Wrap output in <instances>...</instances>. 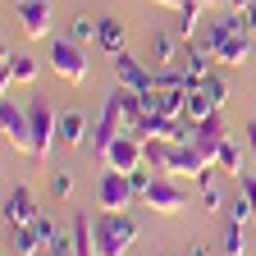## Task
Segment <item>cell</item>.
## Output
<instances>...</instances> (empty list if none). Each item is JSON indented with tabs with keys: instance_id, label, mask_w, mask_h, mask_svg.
<instances>
[{
	"instance_id": "6da1fadb",
	"label": "cell",
	"mask_w": 256,
	"mask_h": 256,
	"mask_svg": "<svg viewBox=\"0 0 256 256\" xmlns=\"http://www.w3.org/2000/svg\"><path fill=\"white\" fill-rule=\"evenodd\" d=\"M215 64H229V69H238V64H247L252 60V37H247V23H242V14H234V10H224V18L220 23H210L206 32H202V42H197Z\"/></svg>"
},
{
	"instance_id": "7a4b0ae2",
	"label": "cell",
	"mask_w": 256,
	"mask_h": 256,
	"mask_svg": "<svg viewBox=\"0 0 256 256\" xmlns=\"http://www.w3.org/2000/svg\"><path fill=\"white\" fill-rule=\"evenodd\" d=\"M28 119H32V160L37 165H50V151H55V142H60V114L50 110V101L46 96H32L28 101Z\"/></svg>"
},
{
	"instance_id": "3957f363",
	"label": "cell",
	"mask_w": 256,
	"mask_h": 256,
	"mask_svg": "<svg viewBox=\"0 0 256 256\" xmlns=\"http://www.w3.org/2000/svg\"><path fill=\"white\" fill-rule=\"evenodd\" d=\"M133 242H138V220L128 210H119V215L101 210L96 215V252L101 256H128Z\"/></svg>"
},
{
	"instance_id": "277c9868",
	"label": "cell",
	"mask_w": 256,
	"mask_h": 256,
	"mask_svg": "<svg viewBox=\"0 0 256 256\" xmlns=\"http://www.w3.org/2000/svg\"><path fill=\"white\" fill-rule=\"evenodd\" d=\"M142 206H151L156 215H178L183 206H192V192L178 183V174H156V183L146 188Z\"/></svg>"
},
{
	"instance_id": "5b68a950",
	"label": "cell",
	"mask_w": 256,
	"mask_h": 256,
	"mask_svg": "<svg viewBox=\"0 0 256 256\" xmlns=\"http://www.w3.org/2000/svg\"><path fill=\"white\" fill-rule=\"evenodd\" d=\"M0 133H5V146L10 151H32V119L23 106L10 101V92H5V101H0Z\"/></svg>"
},
{
	"instance_id": "8992f818",
	"label": "cell",
	"mask_w": 256,
	"mask_h": 256,
	"mask_svg": "<svg viewBox=\"0 0 256 256\" xmlns=\"http://www.w3.org/2000/svg\"><path fill=\"white\" fill-rule=\"evenodd\" d=\"M14 14L28 42H46L50 28H55V5L50 0H14Z\"/></svg>"
},
{
	"instance_id": "52a82bcc",
	"label": "cell",
	"mask_w": 256,
	"mask_h": 256,
	"mask_svg": "<svg viewBox=\"0 0 256 256\" xmlns=\"http://www.w3.org/2000/svg\"><path fill=\"white\" fill-rule=\"evenodd\" d=\"M133 202H138L133 178L119 174V170H106V174H101V183H96V206L110 210V215H119V210H128Z\"/></svg>"
},
{
	"instance_id": "ba28073f",
	"label": "cell",
	"mask_w": 256,
	"mask_h": 256,
	"mask_svg": "<svg viewBox=\"0 0 256 256\" xmlns=\"http://www.w3.org/2000/svg\"><path fill=\"white\" fill-rule=\"evenodd\" d=\"M50 69L64 78V82H87V60H82V46L74 37H55L50 42Z\"/></svg>"
},
{
	"instance_id": "9c48e42d",
	"label": "cell",
	"mask_w": 256,
	"mask_h": 256,
	"mask_svg": "<svg viewBox=\"0 0 256 256\" xmlns=\"http://www.w3.org/2000/svg\"><path fill=\"white\" fill-rule=\"evenodd\" d=\"M101 165H106V170H119V174H133L138 165H146V151H142V138H138V133H119V138H114V142L106 146Z\"/></svg>"
},
{
	"instance_id": "30bf717a",
	"label": "cell",
	"mask_w": 256,
	"mask_h": 256,
	"mask_svg": "<svg viewBox=\"0 0 256 256\" xmlns=\"http://www.w3.org/2000/svg\"><path fill=\"white\" fill-rule=\"evenodd\" d=\"M110 60H114V82H119V87H133V92H151V87H156V69H151V64H142L138 55L119 50V55H110Z\"/></svg>"
},
{
	"instance_id": "8fae6325",
	"label": "cell",
	"mask_w": 256,
	"mask_h": 256,
	"mask_svg": "<svg viewBox=\"0 0 256 256\" xmlns=\"http://www.w3.org/2000/svg\"><path fill=\"white\" fill-rule=\"evenodd\" d=\"M0 215H5V229H18V224H32V220H37L42 206H37V197H32V188H10Z\"/></svg>"
},
{
	"instance_id": "7c38bea8",
	"label": "cell",
	"mask_w": 256,
	"mask_h": 256,
	"mask_svg": "<svg viewBox=\"0 0 256 256\" xmlns=\"http://www.w3.org/2000/svg\"><path fill=\"white\" fill-rule=\"evenodd\" d=\"M210 165V160L197 151V146H192V142H174L170 146V174H178V178H192V183H197V174Z\"/></svg>"
},
{
	"instance_id": "4fadbf2b",
	"label": "cell",
	"mask_w": 256,
	"mask_h": 256,
	"mask_svg": "<svg viewBox=\"0 0 256 256\" xmlns=\"http://www.w3.org/2000/svg\"><path fill=\"white\" fill-rule=\"evenodd\" d=\"M60 142L74 146V151L92 146V119L82 110H60Z\"/></svg>"
},
{
	"instance_id": "5bb4252c",
	"label": "cell",
	"mask_w": 256,
	"mask_h": 256,
	"mask_svg": "<svg viewBox=\"0 0 256 256\" xmlns=\"http://www.w3.org/2000/svg\"><path fill=\"white\" fill-rule=\"evenodd\" d=\"M220 114H224V110H220ZM220 114H210V119H202V124H192V146H197V151L210 160V165H215L220 142L229 138V133H224V119H220Z\"/></svg>"
},
{
	"instance_id": "9a60e30c",
	"label": "cell",
	"mask_w": 256,
	"mask_h": 256,
	"mask_svg": "<svg viewBox=\"0 0 256 256\" xmlns=\"http://www.w3.org/2000/svg\"><path fill=\"white\" fill-rule=\"evenodd\" d=\"M210 55L202 50V46H188L183 55H178V69H183V78H188V87H202L206 78H210Z\"/></svg>"
},
{
	"instance_id": "2e32d148",
	"label": "cell",
	"mask_w": 256,
	"mask_h": 256,
	"mask_svg": "<svg viewBox=\"0 0 256 256\" xmlns=\"http://www.w3.org/2000/svg\"><path fill=\"white\" fill-rule=\"evenodd\" d=\"M96 46H101L106 55L128 50V32H124V23H119V18H96Z\"/></svg>"
},
{
	"instance_id": "e0dca14e",
	"label": "cell",
	"mask_w": 256,
	"mask_h": 256,
	"mask_svg": "<svg viewBox=\"0 0 256 256\" xmlns=\"http://www.w3.org/2000/svg\"><path fill=\"white\" fill-rule=\"evenodd\" d=\"M69 238H74V256H101V252H96V220L78 215L69 224Z\"/></svg>"
},
{
	"instance_id": "ac0fdd59",
	"label": "cell",
	"mask_w": 256,
	"mask_h": 256,
	"mask_svg": "<svg viewBox=\"0 0 256 256\" xmlns=\"http://www.w3.org/2000/svg\"><path fill=\"white\" fill-rule=\"evenodd\" d=\"M178 37H174V32H156V37H151V64H156V69H170V64H178Z\"/></svg>"
},
{
	"instance_id": "d6986e66",
	"label": "cell",
	"mask_w": 256,
	"mask_h": 256,
	"mask_svg": "<svg viewBox=\"0 0 256 256\" xmlns=\"http://www.w3.org/2000/svg\"><path fill=\"white\" fill-rule=\"evenodd\" d=\"M215 165H220L224 174H229V178H242V174H247V160H242V146H238L234 138H224V142H220V151H215Z\"/></svg>"
},
{
	"instance_id": "ffe728a7",
	"label": "cell",
	"mask_w": 256,
	"mask_h": 256,
	"mask_svg": "<svg viewBox=\"0 0 256 256\" xmlns=\"http://www.w3.org/2000/svg\"><path fill=\"white\" fill-rule=\"evenodd\" d=\"M210 114H220V106L210 101V92L206 87H188V124H202Z\"/></svg>"
},
{
	"instance_id": "44dd1931",
	"label": "cell",
	"mask_w": 256,
	"mask_h": 256,
	"mask_svg": "<svg viewBox=\"0 0 256 256\" xmlns=\"http://www.w3.org/2000/svg\"><path fill=\"white\" fill-rule=\"evenodd\" d=\"M10 234H14V242H10L14 256H42V234L32 229V224H18V229H10Z\"/></svg>"
},
{
	"instance_id": "7402d4cb",
	"label": "cell",
	"mask_w": 256,
	"mask_h": 256,
	"mask_svg": "<svg viewBox=\"0 0 256 256\" xmlns=\"http://www.w3.org/2000/svg\"><path fill=\"white\" fill-rule=\"evenodd\" d=\"M242 229H247V224L224 220V234H220V252H224V256H247V238H242Z\"/></svg>"
},
{
	"instance_id": "603a6c76",
	"label": "cell",
	"mask_w": 256,
	"mask_h": 256,
	"mask_svg": "<svg viewBox=\"0 0 256 256\" xmlns=\"http://www.w3.org/2000/svg\"><path fill=\"white\" fill-rule=\"evenodd\" d=\"M202 10H206V0H188V5L178 10V37H192V32H197Z\"/></svg>"
},
{
	"instance_id": "cb8c5ba5",
	"label": "cell",
	"mask_w": 256,
	"mask_h": 256,
	"mask_svg": "<svg viewBox=\"0 0 256 256\" xmlns=\"http://www.w3.org/2000/svg\"><path fill=\"white\" fill-rule=\"evenodd\" d=\"M229 220H238V224H256V202L247 197V192L229 197Z\"/></svg>"
},
{
	"instance_id": "d4e9b609",
	"label": "cell",
	"mask_w": 256,
	"mask_h": 256,
	"mask_svg": "<svg viewBox=\"0 0 256 256\" xmlns=\"http://www.w3.org/2000/svg\"><path fill=\"white\" fill-rule=\"evenodd\" d=\"M69 37L82 46V42H96V18H87V14H74V23H69Z\"/></svg>"
},
{
	"instance_id": "484cf974",
	"label": "cell",
	"mask_w": 256,
	"mask_h": 256,
	"mask_svg": "<svg viewBox=\"0 0 256 256\" xmlns=\"http://www.w3.org/2000/svg\"><path fill=\"white\" fill-rule=\"evenodd\" d=\"M50 192H55V202H69L74 197V174L69 170H50Z\"/></svg>"
},
{
	"instance_id": "4316f807",
	"label": "cell",
	"mask_w": 256,
	"mask_h": 256,
	"mask_svg": "<svg viewBox=\"0 0 256 256\" xmlns=\"http://www.w3.org/2000/svg\"><path fill=\"white\" fill-rule=\"evenodd\" d=\"M32 229H37V234H42V242H46V247H50V242H60V238H64V234H60V224H55V220H50V215H46V210H42V215H37V220H32Z\"/></svg>"
},
{
	"instance_id": "83f0119b",
	"label": "cell",
	"mask_w": 256,
	"mask_h": 256,
	"mask_svg": "<svg viewBox=\"0 0 256 256\" xmlns=\"http://www.w3.org/2000/svg\"><path fill=\"white\" fill-rule=\"evenodd\" d=\"M202 87H206V92H210V101H215V106H220V110H224V106H229V82H224V78H220V74H210V78H206V82H202Z\"/></svg>"
},
{
	"instance_id": "f1b7e54d",
	"label": "cell",
	"mask_w": 256,
	"mask_h": 256,
	"mask_svg": "<svg viewBox=\"0 0 256 256\" xmlns=\"http://www.w3.org/2000/svg\"><path fill=\"white\" fill-rule=\"evenodd\" d=\"M128 178H133V192H138V202H142V197H146V188L156 183V170H151V165H138Z\"/></svg>"
},
{
	"instance_id": "f546056e",
	"label": "cell",
	"mask_w": 256,
	"mask_h": 256,
	"mask_svg": "<svg viewBox=\"0 0 256 256\" xmlns=\"http://www.w3.org/2000/svg\"><path fill=\"white\" fill-rule=\"evenodd\" d=\"M256 5V0H224V10H234V14H247Z\"/></svg>"
},
{
	"instance_id": "4dcf8cb0",
	"label": "cell",
	"mask_w": 256,
	"mask_h": 256,
	"mask_svg": "<svg viewBox=\"0 0 256 256\" xmlns=\"http://www.w3.org/2000/svg\"><path fill=\"white\" fill-rule=\"evenodd\" d=\"M242 23H247V37H252V42H256V5H252V10H247V14H242Z\"/></svg>"
},
{
	"instance_id": "1f68e13d",
	"label": "cell",
	"mask_w": 256,
	"mask_h": 256,
	"mask_svg": "<svg viewBox=\"0 0 256 256\" xmlns=\"http://www.w3.org/2000/svg\"><path fill=\"white\" fill-rule=\"evenodd\" d=\"M242 192H247V197L256 202V174H242Z\"/></svg>"
},
{
	"instance_id": "d6a6232c",
	"label": "cell",
	"mask_w": 256,
	"mask_h": 256,
	"mask_svg": "<svg viewBox=\"0 0 256 256\" xmlns=\"http://www.w3.org/2000/svg\"><path fill=\"white\" fill-rule=\"evenodd\" d=\"M247 151H252V160H256V124H247Z\"/></svg>"
},
{
	"instance_id": "836d02e7",
	"label": "cell",
	"mask_w": 256,
	"mask_h": 256,
	"mask_svg": "<svg viewBox=\"0 0 256 256\" xmlns=\"http://www.w3.org/2000/svg\"><path fill=\"white\" fill-rule=\"evenodd\" d=\"M156 5H165V10H183L188 0H156Z\"/></svg>"
},
{
	"instance_id": "e575fe53",
	"label": "cell",
	"mask_w": 256,
	"mask_h": 256,
	"mask_svg": "<svg viewBox=\"0 0 256 256\" xmlns=\"http://www.w3.org/2000/svg\"><path fill=\"white\" fill-rule=\"evenodd\" d=\"M188 256H210V252H206L202 242H192V247H188Z\"/></svg>"
},
{
	"instance_id": "d590c367",
	"label": "cell",
	"mask_w": 256,
	"mask_h": 256,
	"mask_svg": "<svg viewBox=\"0 0 256 256\" xmlns=\"http://www.w3.org/2000/svg\"><path fill=\"white\" fill-rule=\"evenodd\" d=\"M206 5H224V0H206Z\"/></svg>"
},
{
	"instance_id": "8d00e7d4",
	"label": "cell",
	"mask_w": 256,
	"mask_h": 256,
	"mask_svg": "<svg viewBox=\"0 0 256 256\" xmlns=\"http://www.w3.org/2000/svg\"><path fill=\"white\" fill-rule=\"evenodd\" d=\"M69 256H74V252H69Z\"/></svg>"
}]
</instances>
